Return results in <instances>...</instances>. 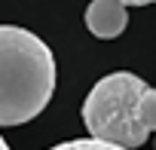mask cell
<instances>
[{"instance_id":"5b68a950","label":"cell","mask_w":156,"mask_h":150,"mask_svg":"<svg viewBox=\"0 0 156 150\" xmlns=\"http://www.w3.org/2000/svg\"><path fill=\"white\" fill-rule=\"evenodd\" d=\"M122 6H150V3H156V0H119Z\"/></svg>"},{"instance_id":"6da1fadb","label":"cell","mask_w":156,"mask_h":150,"mask_svg":"<svg viewBox=\"0 0 156 150\" xmlns=\"http://www.w3.org/2000/svg\"><path fill=\"white\" fill-rule=\"evenodd\" d=\"M52 89V49L25 28L0 25V126H22L43 113Z\"/></svg>"},{"instance_id":"277c9868","label":"cell","mask_w":156,"mask_h":150,"mask_svg":"<svg viewBox=\"0 0 156 150\" xmlns=\"http://www.w3.org/2000/svg\"><path fill=\"white\" fill-rule=\"evenodd\" d=\"M49 150H122V147H113V144H104V141H95V138H80V141H64V144H55Z\"/></svg>"},{"instance_id":"7a4b0ae2","label":"cell","mask_w":156,"mask_h":150,"mask_svg":"<svg viewBox=\"0 0 156 150\" xmlns=\"http://www.w3.org/2000/svg\"><path fill=\"white\" fill-rule=\"evenodd\" d=\"M83 123L95 141L135 150L156 132V89L129 70L107 73L83 101Z\"/></svg>"},{"instance_id":"8992f818","label":"cell","mask_w":156,"mask_h":150,"mask_svg":"<svg viewBox=\"0 0 156 150\" xmlns=\"http://www.w3.org/2000/svg\"><path fill=\"white\" fill-rule=\"evenodd\" d=\"M0 150H9V144H6V141H3V138H0Z\"/></svg>"},{"instance_id":"3957f363","label":"cell","mask_w":156,"mask_h":150,"mask_svg":"<svg viewBox=\"0 0 156 150\" xmlns=\"http://www.w3.org/2000/svg\"><path fill=\"white\" fill-rule=\"evenodd\" d=\"M83 19H86V28L98 40H113L129 25V6H122L119 0H92Z\"/></svg>"}]
</instances>
